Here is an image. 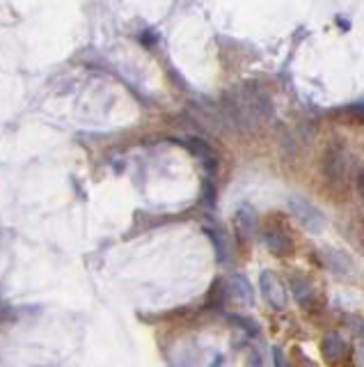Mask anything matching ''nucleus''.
<instances>
[{
    "label": "nucleus",
    "instance_id": "obj_3",
    "mask_svg": "<svg viewBox=\"0 0 364 367\" xmlns=\"http://www.w3.org/2000/svg\"><path fill=\"white\" fill-rule=\"evenodd\" d=\"M261 292L264 299L268 301V306L275 310H287V290L282 287V283L273 276L271 271L261 273Z\"/></svg>",
    "mask_w": 364,
    "mask_h": 367
},
{
    "label": "nucleus",
    "instance_id": "obj_1",
    "mask_svg": "<svg viewBox=\"0 0 364 367\" xmlns=\"http://www.w3.org/2000/svg\"><path fill=\"white\" fill-rule=\"evenodd\" d=\"M289 212L307 232H323L326 230V225H328L326 214H323L316 205H312L310 200L291 198L289 200Z\"/></svg>",
    "mask_w": 364,
    "mask_h": 367
},
{
    "label": "nucleus",
    "instance_id": "obj_13",
    "mask_svg": "<svg viewBox=\"0 0 364 367\" xmlns=\"http://www.w3.org/2000/svg\"><path fill=\"white\" fill-rule=\"evenodd\" d=\"M355 186H358L360 195H364V168H360V173H358V182H355Z\"/></svg>",
    "mask_w": 364,
    "mask_h": 367
},
{
    "label": "nucleus",
    "instance_id": "obj_6",
    "mask_svg": "<svg viewBox=\"0 0 364 367\" xmlns=\"http://www.w3.org/2000/svg\"><path fill=\"white\" fill-rule=\"evenodd\" d=\"M321 260L326 262V267L330 269V271H335V273H339V276H348V273L353 271V264H351V260L344 255V253H337V251H321Z\"/></svg>",
    "mask_w": 364,
    "mask_h": 367
},
{
    "label": "nucleus",
    "instance_id": "obj_5",
    "mask_svg": "<svg viewBox=\"0 0 364 367\" xmlns=\"http://www.w3.org/2000/svg\"><path fill=\"white\" fill-rule=\"evenodd\" d=\"M236 225H239V230L245 234V237H255L259 232V216L252 207L243 205L239 212H236Z\"/></svg>",
    "mask_w": 364,
    "mask_h": 367
},
{
    "label": "nucleus",
    "instance_id": "obj_14",
    "mask_svg": "<svg viewBox=\"0 0 364 367\" xmlns=\"http://www.w3.org/2000/svg\"><path fill=\"white\" fill-rule=\"evenodd\" d=\"M360 365L364 367V347L360 349Z\"/></svg>",
    "mask_w": 364,
    "mask_h": 367
},
{
    "label": "nucleus",
    "instance_id": "obj_7",
    "mask_svg": "<svg viewBox=\"0 0 364 367\" xmlns=\"http://www.w3.org/2000/svg\"><path fill=\"white\" fill-rule=\"evenodd\" d=\"M344 351H346L344 340L337 338V335H328V338L321 342V354L328 363H337L339 358L344 356Z\"/></svg>",
    "mask_w": 364,
    "mask_h": 367
},
{
    "label": "nucleus",
    "instance_id": "obj_8",
    "mask_svg": "<svg viewBox=\"0 0 364 367\" xmlns=\"http://www.w3.org/2000/svg\"><path fill=\"white\" fill-rule=\"evenodd\" d=\"M291 290H294L296 301H298L303 308H312V306H314V292H312V285L307 283L305 278L294 276V280H291Z\"/></svg>",
    "mask_w": 364,
    "mask_h": 367
},
{
    "label": "nucleus",
    "instance_id": "obj_12",
    "mask_svg": "<svg viewBox=\"0 0 364 367\" xmlns=\"http://www.w3.org/2000/svg\"><path fill=\"white\" fill-rule=\"evenodd\" d=\"M351 326H353L355 333L364 335V319H362V317H353V319H351Z\"/></svg>",
    "mask_w": 364,
    "mask_h": 367
},
{
    "label": "nucleus",
    "instance_id": "obj_11",
    "mask_svg": "<svg viewBox=\"0 0 364 367\" xmlns=\"http://www.w3.org/2000/svg\"><path fill=\"white\" fill-rule=\"evenodd\" d=\"M273 356H275V365H278V367H289L287 358H284V354H282V349H280V347H275V349H273Z\"/></svg>",
    "mask_w": 364,
    "mask_h": 367
},
{
    "label": "nucleus",
    "instance_id": "obj_9",
    "mask_svg": "<svg viewBox=\"0 0 364 367\" xmlns=\"http://www.w3.org/2000/svg\"><path fill=\"white\" fill-rule=\"evenodd\" d=\"M232 292H234L236 299H241L245 303H248V301L252 303V287H250V283L243 276H236L232 280Z\"/></svg>",
    "mask_w": 364,
    "mask_h": 367
},
{
    "label": "nucleus",
    "instance_id": "obj_4",
    "mask_svg": "<svg viewBox=\"0 0 364 367\" xmlns=\"http://www.w3.org/2000/svg\"><path fill=\"white\" fill-rule=\"evenodd\" d=\"M264 241H266L268 251L278 257H287L294 253V241H291V237L284 230H268Z\"/></svg>",
    "mask_w": 364,
    "mask_h": 367
},
{
    "label": "nucleus",
    "instance_id": "obj_2",
    "mask_svg": "<svg viewBox=\"0 0 364 367\" xmlns=\"http://www.w3.org/2000/svg\"><path fill=\"white\" fill-rule=\"evenodd\" d=\"M348 173V159L342 147H330L326 152V159H323V175H326L330 182H344V177Z\"/></svg>",
    "mask_w": 364,
    "mask_h": 367
},
{
    "label": "nucleus",
    "instance_id": "obj_10",
    "mask_svg": "<svg viewBox=\"0 0 364 367\" xmlns=\"http://www.w3.org/2000/svg\"><path fill=\"white\" fill-rule=\"evenodd\" d=\"M234 322H239V324L243 326V329L248 331V333H252V335H257V333H259L257 324L252 322V319H245V317H234Z\"/></svg>",
    "mask_w": 364,
    "mask_h": 367
}]
</instances>
